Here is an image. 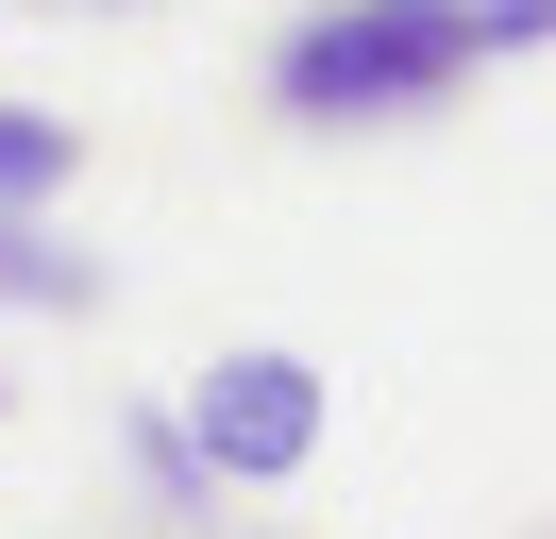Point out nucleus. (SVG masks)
<instances>
[{
  "label": "nucleus",
  "mask_w": 556,
  "mask_h": 539,
  "mask_svg": "<svg viewBox=\"0 0 556 539\" xmlns=\"http://www.w3.org/2000/svg\"><path fill=\"white\" fill-rule=\"evenodd\" d=\"M540 34H556V0H320L270 34V118L388 135V118H439L472 67H522Z\"/></svg>",
  "instance_id": "obj_1"
},
{
  "label": "nucleus",
  "mask_w": 556,
  "mask_h": 539,
  "mask_svg": "<svg viewBox=\"0 0 556 539\" xmlns=\"http://www.w3.org/2000/svg\"><path fill=\"white\" fill-rule=\"evenodd\" d=\"M186 455L219 472V489H287V472L320 455V422H338V388H320V354H287V337H237L219 371H186Z\"/></svg>",
  "instance_id": "obj_2"
},
{
  "label": "nucleus",
  "mask_w": 556,
  "mask_h": 539,
  "mask_svg": "<svg viewBox=\"0 0 556 539\" xmlns=\"http://www.w3.org/2000/svg\"><path fill=\"white\" fill-rule=\"evenodd\" d=\"M0 303L17 321H102V253H68L51 202H0Z\"/></svg>",
  "instance_id": "obj_3"
},
{
  "label": "nucleus",
  "mask_w": 556,
  "mask_h": 539,
  "mask_svg": "<svg viewBox=\"0 0 556 539\" xmlns=\"http://www.w3.org/2000/svg\"><path fill=\"white\" fill-rule=\"evenodd\" d=\"M68 186H85V135L51 118V101L0 85V202H68Z\"/></svg>",
  "instance_id": "obj_4"
},
{
  "label": "nucleus",
  "mask_w": 556,
  "mask_h": 539,
  "mask_svg": "<svg viewBox=\"0 0 556 539\" xmlns=\"http://www.w3.org/2000/svg\"><path fill=\"white\" fill-rule=\"evenodd\" d=\"M118 472H136L169 523H219V472L186 455V422H169V404H136V422H118Z\"/></svg>",
  "instance_id": "obj_5"
},
{
  "label": "nucleus",
  "mask_w": 556,
  "mask_h": 539,
  "mask_svg": "<svg viewBox=\"0 0 556 539\" xmlns=\"http://www.w3.org/2000/svg\"><path fill=\"white\" fill-rule=\"evenodd\" d=\"M51 17H152V0H51Z\"/></svg>",
  "instance_id": "obj_6"
},
{
  "label": "nucleus",
  "mask_w": 556,
  "mask_h": 539,
  "mask_svg": "<svg viewBox=\"0 0 556 539\" xmlns=\"http://www.w3.org/2000/svg\"><path fill=\"white\" fill-rule=\"evenodd\" d=\"M0 404H17V388H0Z\"/></svg>",
  "instance_id": "obj_7"
}]
</instances>
